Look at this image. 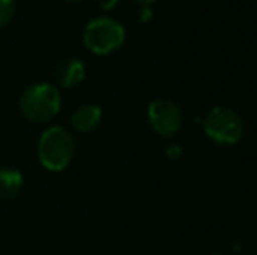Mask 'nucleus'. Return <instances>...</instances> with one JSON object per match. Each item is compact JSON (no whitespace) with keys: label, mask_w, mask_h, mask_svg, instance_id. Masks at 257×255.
<instances>
[{"label":"nucleus","mask_w":257,"mask_h":255,"mask_svg":"<svg viewBox=\"0 0 257 255\" xmlns=\"http://www.w3.org/2000/svg\"><path fill=\"white\" fill-rule=\"evenodd\" d=\"M75 150H77V143L74 135L63 126H49L39 136V163L53 173H60L70 166L75 157Z\"/></svg>","instance_id":"obj_1"},{"label":"nucleus","mask_w":257,"mask_h":255,"mask_svg":"<svg viewBox=\"0 0 257 255\" xmlns=\"http://www.w3.org/2000/svg\"><path fill=\"white\" fill-rule=\"evenodd\" d=\"M61 110L60 89L51 82L32 84L20 96V112L28 123L48 124Z\"/></svg>","instance_id":"obj_2"},{"label":"nucleus","mask_w":257,"mask_h":255,"mask_svg":"<svg viewBox=\"0 0 257 255\" xmlns=\"http://www.w3.org/2000/svg\"><path fill=\"white\" fill-rule=\"evenodd\" d=\"M126 41V30L117 20L98 16L91 20L82 32L86 49L96 56H108L115 53Z\"/></svg>","instance_id":"obj_3"},{"label":"nucleus","mask_w":257,"mask_h":255,"mask_svg":"<svg viewBox=\"0 0 257 255\" xmlns=\"http://www.w3.org/2000/svg\"><path fill=\"white\" fill-rule=\"evenodd\" d=\"M201 124L206 136L219 145H234L243 138L245 133L243 117L234 109L224 105L212 107Z\"/></svg>","instance_id":"obj_4"},{"label":"nucleus","mask_w":257,"mask_h":255,"mask_svg":"<svg viewBox=\"0 0 257 255\" xmlns=\"http://www.w3.org/2000/svg\"><path fill=\"white\" fill-rule=\"evenodd\" d=\"M147 119L156 135L163 138H173L182 129L184 114L177 102L159 96L147 107Z\"/></svg>","instance_id":"obj_5"},{"label":"nucleus","mask_w":257,"mask_h":255,"mask_svg":"<svg viewBox=\"0 0 257 255\" xmlns=\"http://www.w3.org/2000/svg\"><path fill=\"white\" fill-rule=\"evenodd\" d=\"M86 79V65L75 56H67L54 67L53 81L56 88L70 89L79 86Z\"/></svg>","instance_id":"obj_6"},{"label":"nucleus","mask_w":257,"mask_h":255,"mask_svg":"<svg viewBox=\"0 0 257 255\" xmlns=\"http://www.w3.org/2000/svg\"><path fill=\"white\" fill-rule=\"evenodd\" d=\"M103 119L102 107L96 103H84L70 114V124L75 131L89 133L100 126Z\"/></svg>","instance_id":"obj_7"},{"label":"nucleus","mask_w":257,"mask_h":255,"mask_svg":"<svg viewBox=\"0 0 257 255\" xmlns=\"http://www.w3.org/2000/svg\"><path fill=\"white\" fill-rule=\"evenodd\" d=\"M25 187L23 173L16 168H0V201H13Z\"/></svg>","instance_id":"obj_8"},{"label":"nucleus","mask_w":257,"mask_h":255,"mask_svg":"<svg viewBox=\"0 0 257 255\" xmlns=\"http://www.w3.org/2000/svg\"><path fill=\"white\" fill-rule=\"evenodd\" d=\"M16 16V0H0V28H6Z\"/></svg>","instance_id":"obj_9"},{"label":"nucleus","mask_w":257,"mask_h":255,"mask_svg":"<svg viewBox=\"0 0 257 255\" xmlns=\"http://www.w3.org/2000/svg\"><path fill=\"white\" fill-rule=\"evenodd\" d=\"M165 154L170 157V159H179L180 154H182V147L177 145V143H170V145H166Z\"/></svg>","instance_id":"obj_10"},{"label":"nucleus","mask_w":257,"mask_h":255,"mask_svg":"<svg viewBox=\"0 0 257 255\" xmlns=\"http://www.w3.org/2000/svg\"><path fill=\"white\" fill-rule=\"evenodd\" d=\"M119 2H121V0H95L96 6H98L102 11H105V13H108V11H114L115 7L119 6Z\"/></svg>","instance_id":"obj_11"},{"label":"nucleus","mask_w":257,"mask_h":255,"mask_svg":"<svg viewBox=\"0 0 257 255\" xmlns=\"http://www.w3.org/2000/svg\"><path fill=\"white\" fill-rule=\"evenodd\" d=\"M227 248H229V253L227 255H234V253H240L241 250H243V245H241L240 239H231V241L227 243Z\"/></svg>","instance_id":"obj_12"},{"label":"nucleus","mask_w":257,"mask_h":255,"mask_svg":"<svg viewBox=\"0 0 257 255\" xmlns=\"http://www.w3.org/2000/svg\"><path fill=\"white\" fill-rule=\"evenodd\" d=\"M151 18H153V9H151V7H140L139 20L142 21V23H147Z\"/></svg>","instance_id":"obj_13"},{"label":"nucleus","mask_w":257,"mask_h":255,"mask_svg":"<svg viewBox=\"0 0 257 255\" xmlns=\"http://www.w3.org/2000/svg\"><path fill=\"white\" fill-rule=\"evenodd\" d=\"M135 4H139L140 7H151L153 4H156L158 0H133Z\"/></svg>","instance_id":"obj_14"},{"label":"nucleus","mask_w":257,"mask_h":255,"mask_svg":"<svg viewBox=\"0 0 257 255\" xmlns=\"http://www.w3.org/2000/svg\"><path fill=\"white\" fill-rule=\"evenodd\" d=\"M68 4H81V2H84V0H67Z\"/></svg>","instance_id":"obj_15"},{"label":"nucleus","mask_w":257,"mask_h":255,"mask_svg":"<svg viewBox=\"0 0 257 255\" xmlns=\"http://www.w3.org/2000/svg\"><path fill=\"white\" fill-rule=\"evenodd\" d=\"M212 255H227V253H212Z\"/></svg>","instance_id":"obj_16"}]
</instances>
